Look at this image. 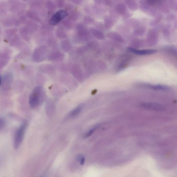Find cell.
<instances>
[{"instance_id":"8992f818","label":"cell","mask_w":177,"mask_h":177,"mask_svg":"<svg viewBox=\"0 0 177 177\" xmlns=\"http://www.w3.org/2000/svg\"><path fill=\"white\" fill-rule=\"evenodd\" d=\"M67 15V12L65 11L61 10L59 11L53 16L49 21L50 24L52 25L58 24Z\"/></svg>"},{"instance_id":"ac0fdd59","label":"cell","mask_w":177,"mask_h":177,"mask_svg":"<svg viewBox=\"0 0 177 177\" xmlns=\"http://www.w3.org/2000/svg\"><path fill=\"white\" fill-rule=\"evenodd\" d=\"M156 16V18H155L154 20L152 21L151 22V24H150L152 26H154L155 25L157 24V23L160 22L162 19L161 14H157Z\"/></svg>"},{"instance_id":"7c38bea8","label":"cell","mask_w":177,"mask_h":177,"mask_svg":"<svg viewBox=\"0 0 177 177\" xmlns=\"http://www.w3.org/2000/svg\"><path fill=\"white\" fill-rule=\"evenodd\" d=\"M83 104L79 105L70 112L69 115V117L70 118H73L78 115L83 110Z\"/></svg>"},{"instance_id":"ffe728a7","label":"cell","mask_w":177,"mask_h":177,"mask_svg":"<svg viewBox=\"0 0 177 177\" xmlns=\"http://www.w3.org/2000/svg\"><path fill=\"white\" fill-rule=\"evenodd\" d=\"M77 160L79 162L81 165H83L85 163V157L83 155H78L77 157Z\"/></svg>"},{"instance_id":"277c9868","label":"cell","mask_w":177,"mask_h":177,"mask_svg":"<svg viewBox=\"0 0 177 177\" xmlns=\"http://www.w3.org/2000/svg\"><path fill=\"white\" fill-rule=\"evenodd\" d=\"M159 39V34L156 30L150 29L148 31L147 35L146 43L149 46H154L158 43Z\"/></svg>"},{"instance_id":"9c48e42d","label":"cell","mask_w":177,"mask_h":177,"mask_svg":"<svg viewBox=\"0 0 177 177\" xmlns=\"http://www.w3.org/2000/svg\"><path fill=\"white\" fill-rule=\"evenodd\" d=\"M114 10L117 15L124 16L127 12L126 5L124 3H119L116 5Z\"/></svg>"},{"instance_id":"8fae6325","label":"cell","mask_w":177,"mask_h":177,"mask_svg":"<svg viewBox=\"0 0 177 177\" xmlns=\"http://www.w3.org/2000/svg\"><path fill=\"white\" fill-rule=\"evenodd\" d=\"M125 2L126 5L130 10L134 11L136 10L138 8V5L135 1L129 0L125 1Z\"/></svg>"},{"instance_id":"d6986e66","label":"cell","mask_w":177,"mask_h":177,"mask_svg":"<svg viewBox=\"0 0 177 177\" xmlns=\"http://www.w3.org/2000/svg\"><path fill=\"white\" fill-rule=\"evenodd\" d=\"M98 127V126H96L94 127L93 128H91L90 129L88 130L85 134V135H84V137L87 138L90 136L94 133V131Z\"/></svg>"},{"instance_id":"6da1fadb","label":"cell","mask_w":177,"mask_h":177,"mask_svg":"<svg viewBox=\"0 0 177 177\" xmlns=\"http://www.w3.org/2000/svg\"><path fill=\"white\" fill-rule=\"evenodd\" d=\"M44 92L42 87L37 86L32 91L30 96L29 103L32 108L38 107L43 101Z\"/></svg>"},{"instance_id":"2e32d148","label":"cell","mask_w":177,"mask_h":177,"mask_svg":"<svg viewBox=\"0 0 177 177\" xmlns=\"http://www.w3.org/2000/svg\"><path fill=\"white\" fill-rule=\"evenodd\" d=\"M127 24L132 28H137L139 26L140 23L137 19H132L127 21Z\"/></svg>"},{"instance_id":"44dd1931","label":"cell","mask_w":177,"mask_h":177,"mask_svg":"<svg viewBox=\"0 0 177 177\" xmlns=\"http://www.w3.org/2000/svg\"><path fill=\"white\" fill-rule=\"evenodd\" d=\"M5 121L3 120L0 118V129L2 128L4 126Z\"/></svg>"},{"instance_id":"7a4b0ae2","label":"cell","mask_w":177,"mask_h":177,"mask_svg":"<svg viewBox=\"0 0 177 177\" xmlns=\"http://www.w3.org/2000/svg\"><path fill=\"white\" fill-rule=\"evenodd\" d=\"M133 59L132 55L124 54L121 55L116 61L115 69L117 72L122 71L131 63Z\"/></svg>"},{"instance_id":"52a82bcc","label":"cell","mask_w":177,"mask_h":177,"mask_svg":"<svg viewBox=\"0 0 177 177\" xmlns=\"http://www.w3.org/2000/svg\"><path fill=\"white\" fill-rule=\"evenodd\" d=\"M127 50L130 52H132L135 54L139 55L152 54L156 53L157 51L155 49L138 50L131 47L128 48Z\"/></svg>"},{"instance_id":"ba28073f","label":"cell","mask_w":177,"mask_h":177,"mask_svg":"<svg viewBox=\"0 0 177 177\" xmlns=\"http://www.w3.org/2000/svg\"><path fill=\"white\" fill-rule=\"evenodd\" d=\"M109 38L111 39L114 41L119 43H124L125 41L124 38L120 34L117 32H110L108 34Z\"/></svg>"},{"instance_id":"3957f363","label":"cell","mask_w":177,"mask_h":177,"mask_svg":"<svg viewBox=\"0 0 177 177\" xmlns=\"http://www.w3.org/2000/svg\"><path fill=\"white\" fill-rule=\"evenodd\" d=\"M27 123L24 121L17 130L14 136L13 145L14 148L18 149L22 143L26 129Z\"/></svg>"},{"instance_id":"e0dca14e","label":"cell","mask_w":177,"mask_h":177,"mask_svg":"<svg viewBox=\"0 0 177 177\" xmlns=\"http://www.w3.org/2000/svg\"><path fill=\"white\" fill-rule=\"evenodd\" d=\"M114 20L113 18L108 17L106 19L105 21V27L107 29L111 28L114 25Z\"/></svg>"},{"instance_id":"7402d4cb","label":"cell","mask_w":177,"mask_h":177,"mask_svg":"<svg viewBox=\"0 0 177 177\" xmlns=\"http://www.w3.org/2000/svg\"><path fill=\"white\" fill-rule=\"evenodd\" d=\"M1 75H0V85H1Z\"/></svg>"},{"instance_id":"5b68a950","label":"cell","mask_w":177,"mask_h":177,"mask_svg":"<svg viewBox=\"0 0 177 177\" xmlns=\"http://www.w3.org/2000/svg\"><path fill=\"white\" fill-rule=\"evenodd\" d=\"M140 106L142 108L154 111H163L165 107L160 103L154 102L143 103H141Z\"/></svg>"},{"instance_id":"4fadbf2b","label":"cell","mask_w":177,"mask_h":177,"mask_svg":"<svg viewBox=\"0 0 177 177\" xmlns=\"http://www.w3.org/2000/svg\"><path fill=\"white\" fill-rule=\"evenodd\" d=\"M143 85H144L145 87H147V88L154 90H166L169 89L168 87L164 85H147V84Z\"/></svg>"},{"instance_id":"30bf717a","label":"cell","mask_w":177,"mask_h":177,"mask_svg":"<svg viewBox=\"0 0 177 177\" xmlns=\"http://www.w3.org/2000/svg\"><path fill=\"white\" fill-rule=\"evenodd\" d=\"M164 51L173 56H177L176 49L174 46L171 45H166L163 48Z\"/></svg>"},{"instance_id":"5bb4252c","label":"cell","mask_w":177,"mask_h":177,"mask_svg":"<svg viewBox=\"0 0 177 177\" xmlns=\"http://www.w3.org/2000/svg\"><path fill=\"white\" fill-rule=\"evenodd\" d=\"M146 31V28L144 26H138L135 28L134 33L135 35L141 37L145 34Z\"/></svg>"},{"instance_id":"9a60e30c","label":"cell","mask_w":177,"mask_h":177,"mask_svg":"<svg viewBox=\"0 0 177 177\" xmlns=\"http://www.w3.org/2000/svg\"><path fill=\"white\" fill-rule=\"evenodd\" d=\"M145 45L143 41L139 39H136L132 41L131 44V47L137 49V48H143Z\"/></svg>"}]
</instances>
